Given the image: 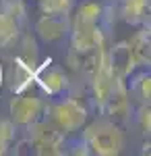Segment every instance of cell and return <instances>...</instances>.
Segmentation results:
<instances>
[{"mask_svg":"<svg viewBox=\"0 0 151 156\" xmlns=\"http://www.w3.org/2000/svg\"><path fill=\"white\" fill-rule=\"evenodd\" d=\"M83 142L87 146L89 154H97V156H114L120 154L124 148V135L120 131L114 121L110 119H102L91 123L85 133H83Z\"/></svg>","mask_w":151,"mask_h":156,"instance_id":"6da1fadb","label":"cell"},{"mask_svg":"<svg viewBox=\"0 0 151 156\" xmlns=\"http://www.w3.org/2000/svg\"><path fill=\"white\" fill-rule=\"evenodd\" d=\"M29 127L27 133V146L31 148L29 152L33 154H42V156H56V154H64V133L56 129L52 125L50 119H35Z\"/></svg>","mask_w":151,"mask_h":156,"instance_id":"7a4b0ae2","label":"cell"},{"mask_svg":"<svg viewBox=\"0 0 151 156\" xmlns=\"http://www.w3.org/2000/svg\"><path fill=\"white\" fill-rule=\"evenodd\" d=\"M48 112H50L52 125L60 129L64 135L83 129L87 123V108L77 98H64L56 104H52L48 108Z\"/></svg>","mask_w":151,"mask_h":156,"instance_id":"3957f363","label":"cell"},{"mask_svg":"<svg viewBox=\"0 0 151 156\" xmlns=\"http://www.w3.org/2000/svg\"><path fill=\"white\" fill-rule=\"evenodd\" d=\"M99 110H102V115H106V119L114 121V123L124 121L130 115V96L126 90V79H120L114 75L112 87H110Z\"/></svg>","mask_w":151,"mask_h":156,"instance_id":"277c9868","label":"cell"},{"mask_svg":"<svg viewBox=\"0 0 151 156\" xmlns=\"http://www.w3.org/2000/svg\"><path fill=\"white\" fill-rule=\"evenodd\" d=\"M42 110H44V102L37 96H33V94H23V92H19V94L11 100V121H12V125L27 127V125H31L35 119L42 117Z\"/></svg>","mask_w":151,"mask_h":156,"instance_id":"5b68a950","label":"cell"},{"mask_svg":"<svg viewBox=\"0 0 151 156\" xmlns=\"http://www.w3.org/2000/svg\"><path fill=\"white\" fill-rule=\"evenodd\" d=\"M33 81L50 96H58L69 87V77L64 75V71L60 67H56L52 62V58L44 60L33 71Z\"/></svg>","mask_w":151,"mask_h":156,"instance_id":"8992f818","label":"cell"},{"mask_svg":"<svg viewBox=\"0 0 151 156\" xmlns=\"http://www.w3.org/2000/svg\"><path fill=\"white\" fill-rule=\"evenodd\" d=\"M70 31V15H48L42 12V17L35 23V34L46 44L58 42Z\"/></svg>","mask_w":151,"mask_h":156,"instance_id":"52a82bcc","label":"cell"},{"mask_svg":"<svg viewBox=\"0 0 151 156\" xmlns=\"http://www.w3.org/2000/svg\"><path fill=\"white\" fill-rule=\"evenodd\" d=\"M106 58H108V65H110L112 73L120 79H128L137 69V62L133 58L128 42H118L112 48H106Z\"/></svg>","mask_w":151,"mask_h":156,"instance_id":"ba28073f","label":"cell"},{"mask_svg":"<svg viewBox=\"0 0 151 156\" xmlns=\"http://www.w3.org/2000/svg\"><path fill=\"white\" fill-rule=\"evenodd\" d=\"M89 77H91L93 100H95L97 108H102L106 96H108V92H110V87H112V81H114V73H112L110 65H108L106 52H104V56H102V60H99V65L93 69V73L89 75Z\"/></svg>","mask_w":151,"mask_h":156,"instance_id":"9c48e42d","label":"cell"},{"mask_svg":"<svg viewBox=\"0 0 151 156\" xmlns=\"http://www.w3.org/2000/svg\"><path fill=\"white\" fill-rule=\"evenodd\" d=\"M128 46L133 52V58L137 67H149L151 65V37H149V23L141 25V29L128 40Z\"/></svg>","mask_w":151,"mask_h":156,"instance_id":"30bf717a","label":"cell"},{"mask_svg":"<svg viewBox=\"0 0 151 156\" xmlns=\"http://www.w3.org/2000/svg\"><path fill=\"white\" fill-rule=\"evenodd\" d=\"M120 15L128 25L149 23V0H120Z\"/></svg>","mask_w":151,"mask_h":156,"instance_id":"8fae6325","label":"cell"},{"mask_svg":"<svg viewBox=\"0 0 151 156\" xmlns=\"http://www.w3.org/2000/svg\"><path fill=\"white\" fill-rule=\"evenodd\" d=\"M33 71L35 67H31L29 62H25L21 56H17L12 62V73H11V90L12 92H25L29 85L33 83Z\"/></svg>","mask_w":151,"mask_h":156,"instance_id":"7c38bea8","label":"cell"},{"mask_svg":"<svg viewBox=\"0 0 151 156\" xmlns=\"http://www.w3.org/2000/svg\"><path fill=\"white\" fill-rule=\"evenodd\" d=\"M106 6L102 2H83L75 12V19L70 23H102L106 27Z\"/></svg>","mask_w":151,"mask_h":156,"instance_id":"4fadbf2b","label":"cell"},{"mask_svg":"<svg viewBox=\"0 0 151 156\" xmlns=\"http://www.w3.org/2000/svg\"><path fill=\"white\" fill-rule=\"evenodd\" d=\"M21 25L23 23L17 21L12 15L0 11V48H8V46H12L19 40Z\"/></svg>","mask_w":151,"mask_h":156,"instance_id":"5bb4252c","label":"cell"},{"mask_svg":"<svg viewBox=\"0 0 151 156\" xmlns=\"http://www.w3.org/2000/svg\"><path fill=\"white\" fill-rule=\"evenodd\" d=\"M133 77V75H130ZM128 90V96H133L139 104H149V98H151V77L149 73H139L137 77H133V81L126 83Z\"/></svg>","mask_w":151,"mask_h":156,"instance_id":"9a60e30c","label":"cell"},{"mask_svg":"<svg viewBox=\"0 0 151 156\" xmlns=\"http://www.w3.org/2000/svg\"><path fill=\"white\" fill-rule=\"evenodd\" d=\"M39 9L48 15H70L75 0H39Z\"/></svg>","mask_w":151,"mask_h":156,"instance_id":"2e32d148","label":"cell"},{"mask_svg":"<svg viewBox=\"0 0 151 156\" xmlns=\"http://www.w3.org/2000/svg\"><path fill=\"white\" fill-rule=\"evenodd\" d=\"M12 137H15V125H12V121L0 119V156L8 152Z\"/></svg>","mask_w":151,"mask_h":156,"instance_id":"e0dca14e","label":"cell"},{"mask_svg":"<svg viewBox=\"0 0 151 156\" xmlns=\"http://www.w3.org/2000/svg\"><path fill=\"white\" fill-rule=\"evenodd\" d=\"M0 11L12 15V17H15L17 21H21V23L25 21V15H27V9H25L23 0H2V2H0Z\"/></svg>","mask_w":151,"mask_h":156,"instance_id":"ac0fdd59","label":"cell"},{"mask_svg":"<svg viewBox=\"0 0 151 156\" xmlns=\"http://www.w3.org/2000/svg\"><path fill=\"white\" fill-rule=\"evenodd\" d=\"M137 123H139V127H141V133L149 135V131H151V110H149V104H139Z\"/></svg>","mask_w":151,"mask_h":156,"instance_id":"d6986e66","label":"cell"},{"mask_svg":"<svg viewBox=\"0 0 151 156\" xmlns=\"http://www.w3.org/2000/svg\"><path fill=\"white\" fill-rule=\"evenodd\" d=\"M2 79H4V75H2V65H0V87H2Z\"/></svg>","mask_w":151,"mask_h":156,"instance_id":"ffe728a7","label":"cell"},{"mask_svg":"<svg viewBox=\"0 0 151 156\" xmlns=\"http://www.w3.org/2000/svg\"><path fill=\"white\" fill-rule=\"evenodd\" d=\"M114 2H120V0H114Z\"/></svg>","mask_w":151,"mask_h":156,"instance_id":"44dd1931","label":"cell"}]
</instances>
